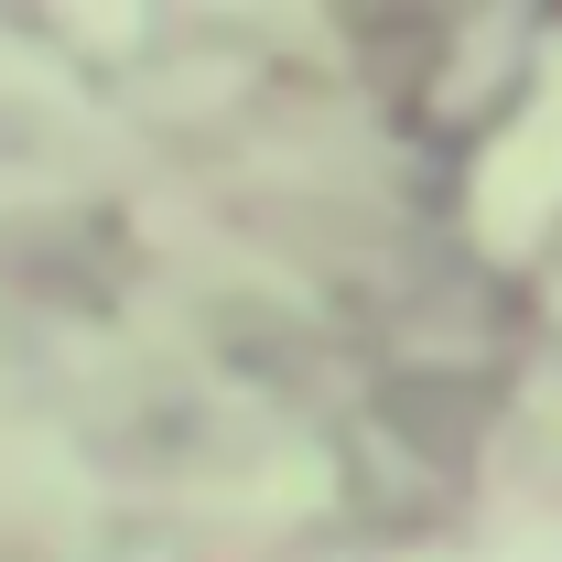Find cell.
<instances>
[{"label": "cell", "mask_w": 562, "mask_h": 562, "mask_svg": "<svg viewBox=\"0 0 562 562\" xmlns=\"http://www.w3.org/2000/svg\"><path fill=\"white\" fill-rule=\"evenodd\" d=\"M552 216H562V66L541 76V98L519 109V131L497 140L487 173H476V238L530 249Z\"/></svg>", "instance_id": "6da1fadb"}]
</instances>
